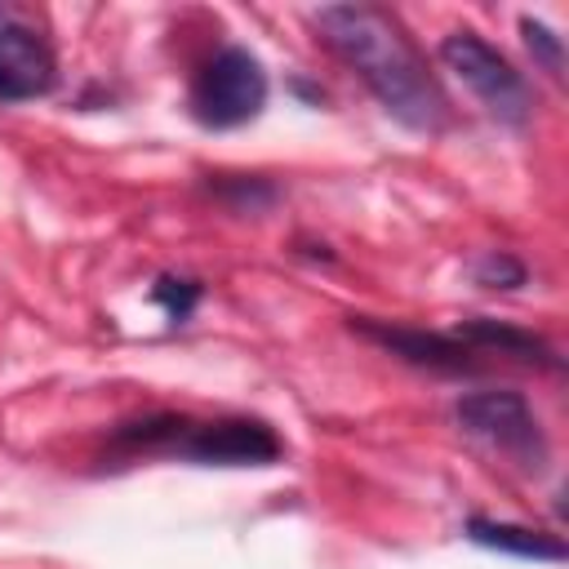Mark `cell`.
I'll use <instances>...</instances> for the list:
<instances>
[{
    "mask_svg": "<svg viewBox=\"0 0 569 569\" xmlns=\"http://www.w3.org/2000/svg\"><path fill=\"white\" fill-rule=\"evenodd\" d=\"M351 329H360L365 338H373L378 347L413 360V365H431V369H476L467 356L471 347H462L453 333H427V329H405V325H378V320H351Z\"/></svg>",
    "mask_w": 569,
    "mask_h": 569,
    "instance_id": "7",
    "label": "cell"
},
{
    "mask_svg": "<svg viewBox=\"0 0 569 569\" xmlns=\"http://www.w3.org/2000/svg\"><path fill=\"white\" fill-rule=\"evenodd\" d=\"M476 276H480V284H502V289H511V284L525 280L520 262H511V258H502V253H489V258L476 267Z\"/></svg>",
    "mask_w": 569,
    "mask_h": 569,
    "instance_id": "12",
    "label": "cell"
},
{
    "mask_svg": "<svg viewBox=\"0 0 569 569\" xmlns=\"http://www.w3.org/2000/svg\"><path fill=\"white\" fill-rule=\"evenodd\" d=\"M320 40L369 84V93L409 129L436 133L449 116L436 76L427 71L418 44L378 4H325L316 13Z\"/></svg>",
    "mask_w": 569,
    "mask_h": 569,
    "instance_id": "1",
    "label": "cell"
},
{
    "mask_svg": "<svg viewBox=\"0 0 569 569\" xmlns=\"http://www.w3.org/2000/svg\"><path fill=\"white\" fill-rule=\"evenodd\" d=\"M156 298L164 302V311L173 316V320H182L191 307H196V298H200V289L191 284V280H160L156 284Z\"/></svg>",
    "mask_w": 569,
    "mask_h": 569,
    "instance_id": "11",
    "label": "cell"
},
{
    "mask_svg": "<svg viewBox=\"0 0 569 569\" xmlns=\"http://www.w3.org/2000/svg\"><path fill=\"white\" fill-rule=\"evenodd\" d=\"M458 422L467 436H476L507 462H520L529 471L547 462L542 427L520 391H471L458 400Z\"/></svg>",
    "mask_w": 569,
    "mask_h": 569,
    "instance_id": "5",
    "label": "cell"
},
{
    "mask_svg": "<svg viewBox=\"0 0 569 569\" xmlns=\"http://www.w3.org/2000/svg\"><path fill=\"white\" fill-rule=\"evenodd\" d=\"M467 538L489 547V551H507V556H520V560H565V547L560 538L542 533V529H529V525H507V520H471L467 525Z\"/></svg>",
    "mask_w": 569,
    "mask_h": 569,
    "instance_id": "9",
    "label": "cell"
},
{
    "mask_svg": "<svg viewBox=\"0 0 569 569\" xmlns=\"http://www.w3.org/2000/svg\"><path fill=\"white\" fill-rule=\"evenodd\" d=\"M116 445L129 449H164L182 453L204 467H267L280 458V436L249 418H222V422H191V418H147L129 422Z\"/></svg>",
    "mask_w": 569,
    "mask_h": 569,
    "instance_id": "2",
    "label": "cell"
},
{
    "mask_svg": "<svg viewBox=\"0 0 569 569\" xmlns=\"http://www.w3.org/2000/svg\"><path fill=\"white\" fill-rule=\"evenodd\" d=\"M453 338L471 351H498V356H511V360H525V365H556L551 347L529 333V329H516V325H498V320H467L453 329Z\"/></svg>",
    "mask_w": 569,
    "mask_h": 569,
    "instance_id": "8",
    "label": "cell"
},
{
    "mask_svg": "<svg viewBox=\"0 0 569 569\" xmlns=\"http://www.w3.org/2000/svg\"><path fill=\"white\" fill-rule=\"evenodd\" d=\"M53 84V53L49 44L18 18L0 13V98L27 102Z\"/></svg>",
    "mask_w": 569,
    "mask_h": 569,
    "instance_id": "6",
    "label": "cell"
},
{
    "mask_svg": "<svg viewBox=\"0 0 569 569\" xmlns=\"http://www.w3.org/2000/svg\"><path fill=\"white\" fill-rule=\"evenodd\" d=\"M440 62L467 84V93L498 120V124H525L529 120V89L520 71L476 31H449L440 40Z\"/></svg>",
    "mask_w": 569,
    "mask_h": 569,
    "instance_id": "3",
    "label": "cell"
},
{
    "mask_svg": "<svg viewBox=\"0 0 569 569\" xmlns=\"http://www.w3.org/2000/svg\"><path fill=\"white\" fill-rule=\"evenodd\" d=\"M267 102V71L262 62L240 49V44H227L218 49L200 71H196V84H191V116L204 124V129H236V124H249Z\"/></svg>",
    "mask_w": 569,
    "mask_h": 569,
    "instance_id": "4",
    "label": "cell"
},
{
    "mask_svg": "<svg viewBox=\"0 0 569 569\" xmlns=\"http://www.w3.org/2000/svg\"><path fill=\"white\" fill-rule=\"evenodd\" d=\"M520 31H525V44L542 58V67L551 71V76H560L565 71V49H560V36H551L542 22H533V18H520Z\"/></svg>",
    "mask_w": 569,
    "mask_h": 569,
    "instance_id": "10",
    "label": "cell"
}]
</instances>
